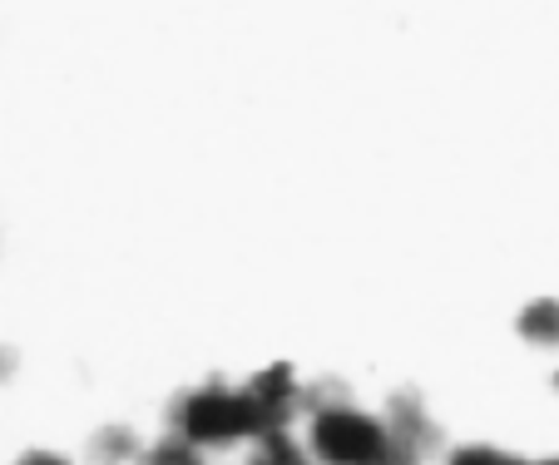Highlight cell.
<instances>
[{
	"mask_svg": "<svg viewBox=\"0 0 559 465\" xmlns=\"http://www.w3.org/2000/svg\"><path fill=\"white\" fill-rule=\"evenodd\" d=\"M297 436L317 465H386L396 451L381 402H361L337 381H312V402L297 421Z\"/></svg>",
	"mask_w": 559,
	"mask_h": 465,
	"instance_id": "1",
	"label": "cell"
},
{
	"mask_svg": "<svg viewBox=\"0 0 559 465\" xmlns=\"http://www.w3.org/2000/svg\"><path fill=\"white\" fill-rule=\"evenodd\" d=\"M158 426L189 436L193 445H203V451L223 465L238 461V455L263 436L253 406H248L243 377H223V371H213V377H203V381H189L183 392H174V402L164 406V421Z\"/></svg>",
	"mask_w": 559,
	"mask_h": 465,
	"instance_id": "2",
	"label": "cell"
},
{
	"mask_svg": "<svg viewBox=\"0 0 559 465\" xmlns=\"http://www.w3.org/2000/svg\"><path fill=\"white\" fill-rule=\"evenodd\" d=\"M248 406H253L258 426L263 431H283V426H297L312 402V377H307L297 361H263L258 371L243 377Z\"/></svg>",
	"mask_w": 559,
	"mask_h": 465,
	"instance_id": "3",
	"label": "cell"
},
{
	"mask_svg": "<svg viewBox=\"0 0 559 465\" xmlns=\"http://www.w3.org/2000/svg\"><path fill=\"white\" fill-rule=\"evenodd\" d=\"M381 412H386V426H391V441L402 445V451L421 455V461H441V451L451 445V436L441 431V421H436L431 402H426L421 392H391L386 402H381Z\"/></svg>",
	"mask_w": 559,
	"mask_h": 465,
	"instance_id": "4",
	"label": "cell"
},
{
	"mask_svg": "<svg viewBox=\"0 0 559 465\" xmlns=\"http://www.w3.org/2000/svg\"><path fill=\"white\" fill-rule=\"evenodd\" d=\"M510 332H515V342L530 357L559 361V293L525 297V302L515 307V318H510Z\"/></svg>",
	"mask_w": 559,
	"mask_h": 465,
	"instance_id": "5",
	"label": "cell"
},
{
	"mask_svg": "<svg viewBox=\"0 0 559 465\" xmlns=\"http://www.w3.org/2000/svg\"><path fill=\"white\" fill-rule=\"evenodd\" d=\"M148 431L134 421H99L95 431L85 436V445H80V461L85 465H134L139 451H144Z\"/></svg>",
	"mask_w": 559,
	"mask_h": 465,
	"instance_id": "6",
	"label": "cell"
},
{
	"mask_svg": "<svg viewBox=\"0 0 559 465\" xmlns=\"http://www.w3.org/2000/svg\"><path fill=\"white\" fill-rule=\"evenodd\" d=\"M233 465H317V461H312V451L302 445L297 426H283V431H263Z\"/></svg>",
	"mask_w": 559,
	"mask_h": 465,
	"instance_id": "7",
	"label": "cell"
},
{
	"mask_svg": "<svg viewBox=\"0 0 559 465\" xmlns=\"http://www.w3.org/2000/svg\"><path fill=\"white\" fill-rule=\"evenodd\" d=\"M134 465H223V461H213V455L203 451V445H193L189 436L169 431V426H154Z\"/></svg>",
	"mask_w": 559,
	"mask_h": 465,
	"instance_id": "8",
	"label": "cell"
},
{
	"mask_svg": "<svg viewBox=\"0 0 559 465\" xmlns=\"http://www.w3.org/2000/svg\"><path fill=\"white\" fill-rule=\"evenodd\" d=\"M436 465H520V451H506L496 441H451Z\"/></svg>",
	"mask_w": 559,
	"mask_h": 465,
	"instance_id": "9",
	"label": "cell"
},
{
	"mask_svg": "<svg viewBox=\"0 0 559 465\" xmlns=\"http://www.w3.org/2000/svg\"><path fill=\"white\" fill-rule=\"evenodd\" d=\"M0 465H85V461H80V451H64V445H50V441H31L15 455H5Z\"/></svg>",
	"mask_w": 559,
	"mask_h": 465,
	"instance_id": "10",
	"label": "cell"
},
{
	"mask_svg": "<svg viewBox=\"0 0 559 465\" xmlns=\"http://www.w3.org/2000/svg\"><path fill=\"white\" fill-rule=\"evenodd\" d=\"M520 465H559V451H535V455L520 451Z\"/></svg>",
	"mask_w": 559,
	"mask_h": 465,
	"instance_id": "11",
	"label": "cell"
},
{
	"mask_svg": "<svg viewBox=\"0 0 559 465\" xmlns=\"http://www.w3.org/2000/svg\"><path fill=\"white\" fill-rule=\"evenodd\" d=\"M228 465H233V461H228Z\"/></svg>",
	"mask_w": 559,
	"mask_h": 465,
	"instance_id": "12",
	"label": "cell"
}]
</instances>
